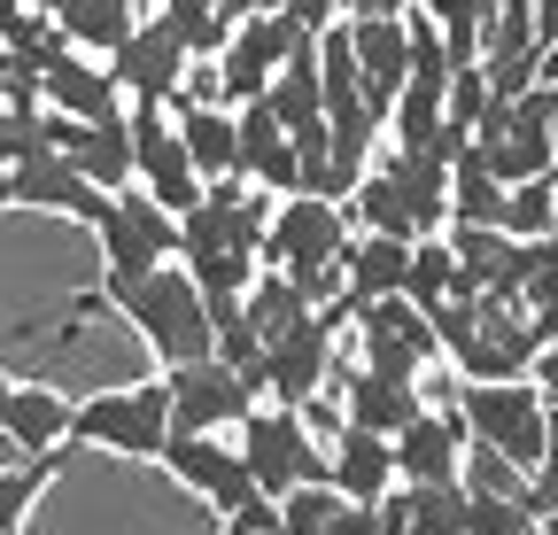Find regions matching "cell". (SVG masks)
Returning a JSON list of instances; mask_svg holds the SVG:
<instances>
[{
	"label": "cell",
	"instance_id": "60d3db41",
	"mask_svg": "<svg viewBox=\"0 0 558 535\" xmlns=\"http://www.w3.org/2000/svg\"><path fill=\"white\" fill-rule=\"evenodd\" d=\"M279 0H218V16H271Z\"/></svg>",
	"mask_w": 558,
	"mask_h": 535
},
{
	"label": "cell",
	"instance_id": "ab89813d",
	"mask_svg": "<svg viewBox=\"0 0 558 535\" xmlns=\"http://www.w3.org/2000/svg\"><path fill=\"white\" fill-rule=\"evenodd\" d=\"M365 9H373V16H403L411 0H341V16H365Z\"/></svg>",
	"mask_w": 558,
	"mask_h": 535
},
{
	"label": "cell",
	"instance_id": "f546056e",
	"mask_svg": "<svg viewBox=\"0 0 558 535\" xmlns=\"http://www.w3.org/2000/svg\"><path fill=\"white\" fill-rule=\"evenodd\" d=\"M256 101H264L279 124H288V132H311V124H326V117H318V47L303 39V47H295V54L271 71V86H264Z\"/></svg>",
	"mask_w": 558,
	"mask_h": 535
},
{
	"label": "cell",
	"instance_id": "2e32d148",
	"mask_svg": "<svg viewBox=\"0 0 558 535\" xmlns=\"http://www.w3.org/2000/svg\"><path fill=\"white\" fill-rule=\"evenodd\" d=\"M32 94H39L47 117H78V124L124 117V94H117V78H109V62H94V54H78V47H62L47 71L32 78Z\"/></svg>",
	"mask_w": 558,
	"mask_h": 535
},
{
	"label": "cell",
	"instance_id": "f1b7e54d",
	"mask_svg": "<svg viewBox=\"0 0 558 535\" xmlns=\"http://www.w3.org/2000/svg\"><path fill=\"white\" fill-rule=\"evenodd\" d=\"M132 24H140V0H54V32L86 54H117Z\"/></svg>",
	"mask_w": 558,
	"mask_h": 535
},
{
	"label": "cell",
	"instance_id": "83f0119b",
	"mask_svg": "<svg viewBox=\"0 0 558 535\" xmlns=\"http://www.w3.org/2000/svg\"><path fill=\"white\" fill-rule=\"evenodd\" d=\"M418 412H427V388L418 380H380V373H357L349 380V404H341L349 427H373V435H396Z\"/></svg>",
	"mask_w": 558,
	"mask_h": 535
},
{
	"label": "cell",
	"instance_id": "ee69618b",
	"mask_svg": "<svg viewBox=\"0 0 558 535\" xmlns=\"http://www.w3.org/2000/svg\"><path fill=\"white\" fill-rule=\"evenodd\" d=\"M218 535H279V527H248V520H226Z\"/></svg>",
	"mask_w": 558,
	"mask_h": 535
},
{
	"label": "cell",
	"instance_id": "d6a6232c",
	"mask_svg": "<svg viewBox=\"0 0 558 535\" xmlns=\"http://www.w3.org/2000/svg\"><path fill=\"white\" fill-rule=\"evenodd\" d=\"M450 256H458V280L465 288H497L505 264H512V233L505 226H442Z\"/></svg>",
	"mask_w": 558,
	"mask_h": 535
},
{
	"label": "cell",
	"instance_id": "7dc6e473",
	"mask_svg": "<svg viewBox=\"0 0 558 535\" xmlns=\"http://www.w3.org/2000/svg\"><path fill=\"white\" fill-rule=\"evenodd\" d=\"M0 109H9V101H0Z\"/></svg>",
	"mask_w": 558,
	"mask_h": 535
},
{
	"label": "cell",
	"instance_id": "9c48e42d",
	"mask_svg": "<svg viewBox=\"0 0 558 535\" xmlns=\"http://www.w3.org/2000/svg\"><path fill=\"white\" fill-rule=\"evenodd\" d=\"M124 132H132V186L148 194L156 210L186 218V210L202 203V171H194V163H186V148H179L171 109H132V117H124Z\"/></svg>",
	"mask_w": 558,
	"mask_h": 535
},
{
	"label": "cell",
	"instance_id": "f35d334b",
	"mask_svg": "<svg viewBox=\"0 0 558 535\" xmlns=\"http://www.w3.org/2000/svg\"><path fill=\"white\" fill-rule=\"evenodd\" d=\"M418 16H435V24H450V16H465V9H481V0H411Z\"/></svg>",
	"mask_w": 558,
	"mask_h": 535
},
{
	"label": "cell",
	"instance_id": "7bdbcfd3",
	"mask_svg": "<svg viewBox=\"0 0 558 535\" xmlns=\"http://www.w3.org/2000/svg\"><path fill=\"white\" fill-rule=\"evenodd\" d=\"M163 16H194V9H218V0H156Z\"/></svg>",
	"mask_w": 558,
	"mask_h": 535
},
{
	"label": "cell",
	"instance_id": "8992f818",
	"mask_svg": "<svg viewBox=\"0 0 558 535\" xmlns=\"http://www.w3.org/2000/svg\"><path fill=\"white\" fill-rule=\"evenodd\" d=\"M458 427H465V442H481V450H497V458H512L520 474L543 458V396H535V380H465L458 388Z\"/></svg>",
	"mask_w": 558,
	"mask_h": 535
},
{
	"label": "cell",
	"instance_id": "4fadbf2b",
	"mask_svg": "<svg viewBox=\"0 0 558 535\" xmlns=\"http://www.w3.org/2000/svg\"><path fill=\"white\" fill-rule=\"evenodd\" d=\"M333 326L341 318L311 311L303 326L279 333V342H264V373H256L264 404H311V396L326 388V373H333Z\"/></svg>",
	"mask_w": 558,
	"mask_h": 535
},
{
	"label": "cell",
	"instance_id": "bcb514c9",
	"mask_svg": "<svg viewBox=\"0 0 558 535\" xmlns=\"http://www.w3.org/2000/svg\"><path fill=\"white\" fill-rule=\"evenodd\" d=\"M550 241H558V226H550Z\"/></svg>",
	"mask_w": 558,
	"mask_h": 535
},
{
	"label": "cell",
	"instance_id": "7402d4cb",
	"mask_svg": "<svg viewBox=\"0 0 558 535\" xmlns=\"http://www.w3.org/2000/svg\"><path fill=\"white\" fill-rule=\"evenodd\" d=\"M388 458H396V482H458V458H465V427L458 412H418L388 435Z\"/></svg>",
	"mask_w": 558,
	"mask_h": 535
},
{
	"label": "cell",
	"instance_id": "d590c367",
	"mask_svg": "<svg viewBox=\"0 0 558 535\" xmlns=\"http://www.w3.org/2000/svg\"><path fill=\"white\" fill-rule=\"evenodd\" d=\"M458 489H473V497H527V474H520L512 458L465 442V458H458Z\"/></svg>",
	"mask_w": 558,
	"mask_h": 535
},
{
	"label": "cell",
	"instance_id": "4dcf8cb0",
	"mask_svg": "<svg viewBox=\"0 0 558 535\" xmlns=\"http://www.w3.org/2000/svg\"><path fill=\"white\" fill-rule=\"evenodd\" d=\"M241 318H248L256 342H279L288 326H303V318H311V295H303L288 272H271V264H264V272L241 288Z\"/></svg>",
	"mask_w": 558,
	"mask_h": 535
},
{
	"label": "cell",
	"instance_id": "9a60e30c",
	"mask_svg": "<svg viewBox=\"0 0 558 535\" xmlns=\"http://www.w3.org/2000/svg\"><path fill=\"white\" fill-rule=\"evenodd\" d=\"M156 465L171 482H186L202 504H218V520L226 512H241L256 489H248V474H241V450L226 442V435H163V450H156Z\"/></svg>",
	"mask_w": 558,
	"mask_h": 535
},
{
	"label": "cell",
	"instance_id": "484cf974",
	"mask_svg": "<svg viewBox=\"0 0 558 535\" xmlns=\"http://www.w3.org/2000/svg\"><path fill=\"white\" fill-rule=\"evenodd\" d=\"M279 535H380V512L349 504L333 482H303L279 497Z\"/></svg>",
	"mask_w": 558,
	"mask_h": 535
},
{
	"label": "cell",
	"instance_id": "8fae6325",
	"mask_svg": "<svg viewBox=\"0 0 558 535\" xmlns=\"http://www.w3.org/2000/svg\"><path fill=\"white\" fill-rule=\"evenodd\" d=\"M357 333H365L357 373H380V380H418V388H427V365H435L442 350H435L427 311H418V303L380 295V303H365V311H357Z\"/></svg>",
	"mask_w": 558,
	"mask_h": 535
},
{
	"label": "cell",
	"instance_id": "ffe728a7",
	"mask_svg": "<svg viewBox=\"0 0 558 535\" xmlns=\"http://www.w3.org/2000/svg\"><path fill=\"white\" fill-rule=\"evenodd\" d=\"M47 141L62 148V163L78 171L86 186H101V194L132 186V132H124V117H109V124H78V117H47Z\"/></svg>",
	"mask_w": 558,
	"mask_h": 535
},
{
	"label": "cell",
	"instance_id": "d4e9b609",
	"mask_svg": "<svg viewBox=\"0 0 558 535\" xmlns=\"http://www.w3.org/2000/svg\"><path fill=\"white\" fill-rule=\"evenodd\" d=\"M380 535H465V489L458 482H396L373 497Z\"/></svg>",
	"mask_w": 558,
	"mask_h": 535
},
{
	"label": "cell",
	"instance_id": "cb8c5ba5",
	"mask_svg": "<svg viewBox=\"0 0 558 535\" xmlns=\"http://www.w3.org/2000/svg\"><path fill=\"white\" fill-rule=\"evenodd\" d=\"M326 482L349 497V504H373V497H388L396 489V458H388V435H373V427H333L326 435Z\"/></svg>",
	"mask_w": 558,
	"mask_h": 535
},
{
	"label": "cell",
	"instance_id": "277c9868",
	"mask_svg": "<svg viewBox=\"0 0 558 535\" xmlns=\"http://www.w3.org/2000/svg\"><path fill=\"white\" fill-rule=\"evenodd\" d=\"M233 450H241L248 489L271 497V504L288 489H303V482H326V442H311L295 404H264L256 396V404L241 412V427H233Z\"/></svg>",
	"mask_w": 558,
	"mask_h": 535
},
{
	"label": "cell",
	"instance_id": "5bb4252c",
	"mask_svg": "<svg viewBox=\"0 0 558 535\" xmlns=\"http://www.w3.org/2000/svg\"><path fill=\"white\" fill-rule=\"evenodd\" d=\"M303 39H311V32H295L279 9H271V16H233L226 47L209 54V62H218V86H226V101H256V94L271 86V71H279V62H288Z\"/></svg>",
	"mask_w": 558,
	"mask_h": 535
},
{
	"label": "cell",
	"instance_id": "44dd1931",
	"mask_svg": "<svg viewBox=\"0 0 558 535\" xmlns=\"http://www.w3.org/2000/svg\"><path fill=\"white\" fill-rule=\"evenodd\" d=\"M373 171L388 179V194H396V210H403L411 241L450 226V163H435L427 148H396V156H388V163H373Z\"/></svg>",
	"mask_w": 558,
	"mask_h": 535
},
{
	"label": "cell",
	"instance_id": "4316f807",
	"mask_svg": "<svg viewBox=\"0 0 558 535\" xmlns=\"http://www.w3.org/2000/svg\"><path fill=\"white\" fill-rule=\"evenodd\" d=\"M163 109H171V124H179V148H186V163L202 171V186H209V179H241L233 109H194V101H163Z\"/></svg>",
	"mask_w": 558,
	"mask_h": 535
},
{
	"label": "cell",
	"instance_id": "6da1fadb",
	"mask_svg": "<svg viewBox=\"0 0 558 535\" xmlns=\"http://www.w3.org/2000/svg\"><path fill=\"white\" fill-rule=\"evenodd\" d=\"M171 264L209 303V326H218V311L241 303V288L264 272V210H256L248 179H209L202 186V203L179 218V256Z\"/></svg>",
	"mask_w": 558,
	"mask_h": 535
},
{
	"label": "cell",
	"instance_id": "b9f144b4",
	"mask_svg": "<svg viewBox=\"0 0 558 535\" xmlns=\"http://www.w3.org/2000/svg\"><path fill=\"white\" fill-rule=\"evenodd\" d=\"M535 86H558V39H550V47L535 54Z\"/></svg>",
	"mask_w": 558,
	"mask_h": 535
},
{
	"label": "cell",
	"instance_id": "1f68e13d",
	"mask_svg": "<svg viewBox=\"0 0 558 535\" xmlns=\"http://www.w3.org/2000/svg\"><path fill=\"white\" fill-rule=\"evenodd\" d=\"M450 288H458V256H450V241L442 233H418L411 241V256H403V303H418V311H435V303H450Z\"/></svg>",
	"mask_w": 558,
	"mask_h": 535
},
{
	"label": "cell",
	"instance_id": "30bf717a",
	"mask_svg": "<svg viewBox=\"0 0 558 535\" xmlns=\"http://www.w3.org/2000/svg\"><path fill=\"white\" fill-rule=\"evenodd\" d=\"M9 203H16V210H47V218L94 226V218L109 210V194L70 171L54 141H24V148H9Z\"/></svg>",
	"mask_w": 558,
	"mask_h": 535
},
{
	"label": "cell",
	"instance_id": "e0dca14e",
	"mask_svg": "<svg viewBox=\"0 0 558 535\" xmlns=\"http://www.w3.org/2000/svg\"><path fill=\"white\" fill-rule=\"evenodd\" d=\"M341 39H349V62H357V94L380 109V124H388V101H396V86L411 78V54H403V16H341Z\"/></svg>",
	"mask_w": 558,
	"mask_h": 535
},
{
	"label": "cell",
	"instance_id": "f6af8a7d",
	"mask_svg": "<svg viewBox=\"0 0 558 535\" xmlns=\"http://www.w3.org/2000/svg\"><path fill=\"white\" fill-rule=\"evenodd\" d=\"M0 210H9V156H0Z\"/></svg>",
	"mask_w": 558,
	"mask_h": 535
},
{
	"label": "cell",
	"instance_id": "8d00e7d4",
	"mask_svg": "<svg viewBox=\"0 0 558 535\" xmlns=\"http://www.w3.org/2000/svg\"><path fill=\"white\" fill-rule=\"evenodd\" d=\"M465 535H535L527 497H473L465 489Z\"/></svg>",
	"mask_w": 558,
	"mask_h": 535
},
{
	"label": "cell",
	"instance_id": "d6986e66",
	"mask_svg": "<svg viewBox=\"0 0 558 535\" xmlns=\"http://www.w3.org/2000/svg\"><path fill=\"white\" fill-rule=\"evenodd\" d=\"M535 54H543V39H535V16H527V0H512V9H488V24H481V54H473V71L488 78V94H527L535 86Z\"/></svg>",
	"mask_w": 558,
	"mask_h": 535
},
{
	"label": "cell",
	"instance_id": "3957f363",
	"mask_svg": "<svg viewBox=\"0 0 558 535\" xmlns=\"http://www.w3.org/2000/svg\"><path fill=\"white\" fill-rule=\"evenodd\" d=\"M349 226L341 203H326V194H279V210L264 218V264L271 272H288L311 311H326L341 295V248H349Z\"/></svg>",
	"mask_w": 558,
	"mask_h": 535
},
{
	"label": "cell",
	"instance_id": "74e56055",
	"mask_svg": "<svg viewBox=\"0 0 558 535\" xmlns=\"http://www.w3.org/2000/svg\"><path fill=\"white\" fill-rule=\"evenodd\" d=\"M527 380H535V396H543V404H558V333H550V342L535 350V365H527Z\"/></svg>",
	"mask_w": 558,
	"mask_h": 535
},
{
	"label": "cell",
	"instance_id": "52a82bcc",
	"mask_svg": "<svg viewBox=\"0 0 558 535\" xmlns=\"http://www.w3.org/2000/svg\"><path fill=\"white\" fill-rule=\"evenodd\" d=\"M94 241H101V280H140L179 256V218L156 210L140 186H117L109 210L94 218Z\"/></svg>",
	"mask_w": 558,
	"mask_h": 535
},
{
	"label": "cell",
	"instance_id": "603a6c76",
	"mask_svg": "<svg viewBox=\"0 0 558 535\" xmlns=\"http://www.w3.org/2000/svg\"><path fill=\"white\" fill-rule=\"evenodd\" d=\"M0 435H9L24 458H62L70 450V404H62V388L9 380V388H0Z\"/></svg>",
	"mask_w": 558,
	"mask_h": 535
},
{
	"label": "cell",
	"instance_id": "836d02e7",
	"mask_svg": "<svg viewBox=\"0 0 558 535\" xmlns=\"http://www.w3.org/2000/svg\"><path fill=\"white\" fill-rule=\"evenodd\" d=\"M47 465L54 458H24V465H0V535H24L39 497H47Z\"/></svg>",
	"mask_w": 558,
	"mask_h": 535
},
{
	"label": "cell",
	"instance_id": "ac0fdd59",
	"mask_svg": "<svg viewBox=\"0 0 558 535\" xmlns=\"http://www.w3.org/2000/svg\"><path fill=\"white\" fill-rule=\"evenodd\" d=\"M233 156H241V179H248V186L303 194V171H295V132L279 124L264 101H233Z\"/></svg>",
	"mask_w": 558,
	"mask_h": 535
},
{
	"label": "cell",
	"instance_id": "5b68a950",
	"mask_svg": "<svg viewBox=\"0 0 558 535\" xmlns=\"http://www.w3.org/2000/svg\"><path fill=\"white\" fill-rule=\"evenodd\" d=\"M163 435H171V396H163V380L101 388V396H86V404H70V442L109 450V458H132V465H156Z\"/></svg>",
	"mask_w": 558,
	"mask_h": 535
},
{
	"label": "cell",
	"instance_id": "7a4b0ae2",
	"mask_svg": "<svg viewBox=\"0 0 558 535\" xmlns=\"http://www.w3.org/2000/svg\"><path fill=\"white\" fill-rule=\"evenodd\" d=\"M101 311H117L140 342H148V357L171 373V365H194L218 350V326H209V303L194 295V280L179 272V264H156V272H140V280H101L94 295Z\"/></svg>",
	"mask_w": 558,
	"mask_h": 535
},
{
	"label": "cell",
	"instance_id": "e575fe53",
	"mask_svg": "<svg viewBox=\"0 0 558 535\" xmlns=\"http://www.w3.org/2000/svg\"><path fill=\"white\" fill-rule=\"evenodd\" d=\"M512 241H535V233H550L558 226V186L550 179H520V186H505V218H497Z\"/></svg>",
	"mask_w": 558,
	"mask_h": 535
},
{
	"label": "cell",
	"instance_id": "ba28073f",
	"mask_svg": "<svg viewBox=\"0 0 558 535\" xmlns=\"http://www.w3.org/2000/svg\"><path fill=\"white\" fill-rule=\"evenodd\" d=\"M163 396H171V435H233L241 412L256 404V388L226 365V357H194V365H171L156 373Z\"/></svg>",
	"mask_w": 558,
	"mask_h": 535
},
{
	"label": "cell",
	"instance_id": "7c38bea8",
	"mask_svg": "<svg viewBox=\"0 0 558 535\" xmlns=\"http://www.w3.org/2000/svg\"><path fill=\"white\" fill-rule=\"evenodd\" d=\"M101 62H109V78H117V94H124L132 109H163V101L179 94V78H186V47H179V32H171L163 9L140 16V24L124 32V47L101 54Z\"/></svg>",
	"mask_w": 558,
	"mask_h": 535
}]
</instances>
